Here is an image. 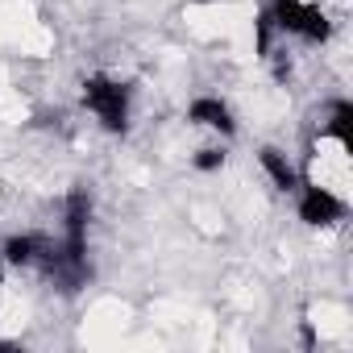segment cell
I'll return each instance as SVG.
<instances>
[{"label":"cell","mask_w":353,"mask_h":353,"mask_svg":"<svg viewBox=\"0 0 353 353\" xmlns=\"http://www.w3.org/2000/svg\"><path fill=\"white\" fill-rule=\"evenodd\" d=\"M299 183L353 200V137L316 125V133L307 137L303 166H299Z\"/></svg>","instance_id":"6da1fadb"},{"label":"cell","mask_w":353,"mask_h":353,"mask_svg":"<svg viewBox=\"0 0 353 353\" xmlns=\"http://www.w3.org/2000/svg\"><path fill=\"white\" fill-rule=\"evenodd\" d=\"M79 100H83V108L96 117V125H100L104 133H125V129H129L133 92H129L121 79H112V75H88Z\"/></svg>","instance_id":"7a4b0ae2"},{"label":"cell","mask_w":353,"mask_h":353,"mask_svg":"<svg viewBox=\"0 0 353 353\" xmlns=\"http://www.w3.org/2000/svg\"><path fill=\"white\" fill-rule=\"evenodd\" d=\"M295 208H299V221L307 229H332L349 216V200H341L332 192H320V188H307V183L295 188Z\"/></svg>","instance_id":"3957f363"},{"label":"cell","mask_w":353,"mask_h":353,"mask_svg":"<svg viewBox=\"0 0 353 353\" xmlns=\"http://www.w3.org/2000/svg\"><path fill=\"white\" fill-rule=\"evenodd\" d=\"M188 121L196 129H208L216 137H233L237 133V121H233V108L221 100V96H196L188 104Z\"/></svg>","instance_id":"277c9868"},{"label":"cell","mask_w":353,"mask_h":353,"mask_svg":"<svg viewBox=\"0 0 353 353\" xmlns=\"http://www.w3.org/2000/svg\"><path fill=\"white\" fill-rule=\"evenodd\" d=\"M258 166H262L266 179L274 183V192L295 196V188H299V166H295L279 145H262V150H258Z\"/></svg>","instance_id":"5b68a950"},{"label":"cell","mask_w":353,"mask_h":353,"mask_svg":"<svg viewBox=\"0 0 353 353\" xmlns=\"http://www.w3.org/2000/svg\"><path fill=\"white\" fill-rule=\"evenodd\" d=\"M196 170H221L225 166V145H200L196 158H192Z\"/></svg>","instance_id":"8992f818"}]
</instances>
